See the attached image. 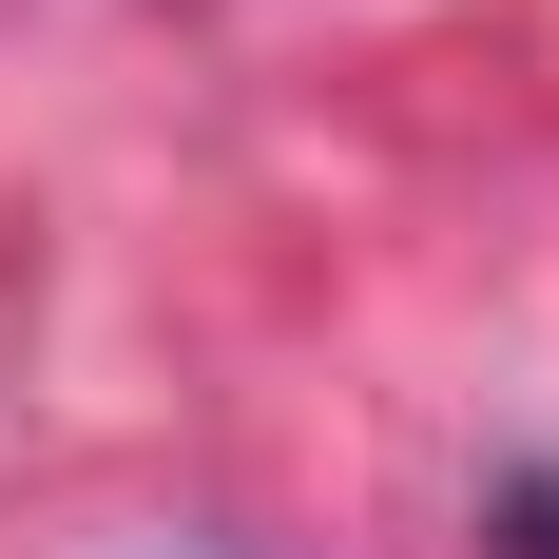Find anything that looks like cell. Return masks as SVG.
Masks as SVG:
<instances>
[{
    "instance_id": "cell-1",
    "label": "cell",
    "mask_w": 559,
    "mask_h": 559,
    "mask_svg": "<svg viewBox=\"0 0 559 559\" xmlns=\"http://www.w3.org/2000/svg\"><path fill=\"white\" fill-rule=\"evenodd\" d=\"M483 540H502V559H559V463H521V483H502V521H483Z\"/></svg>"
}]
</instances>
